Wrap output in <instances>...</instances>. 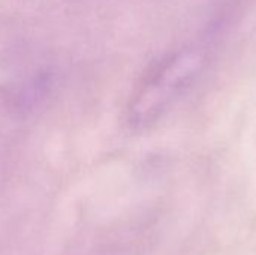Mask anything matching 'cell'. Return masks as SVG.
<instances>
[{
	"label": "cell",
	"instance_id": "cell-1",
	"mask_svg": "<svg viewBox=\"0 0 256 255\" xmlns=\"http://www.w3.org/2000/svg\"><path fill=\"white\" fill-rule=\"evenodd\" d=\"M204 65L206 57L196 48H186L165 59L134 95L128 110L129 123L136 129L156 123L200 77Z\"/></svg>",
	"mask_w": 256,
	"mask_h": 255
}]
</instances>
